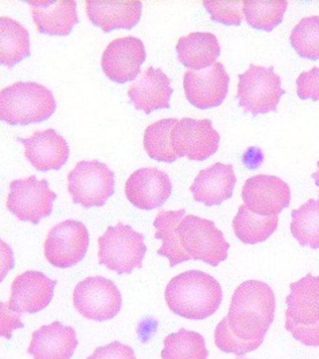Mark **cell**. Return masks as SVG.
Here are the masks:
<instances>
[{"instance_id":"obj_1","label":"cell","mask_w":319,"mask_h":359,"mask_svg":"<svg viewBox=\"0 0 319 359\" xmlns=\"http://www.w3.org/2000/svg\"><path fill=\"white\" fill-rule=\"evenodd\" d=\"M276 294L262 280L240 283L232 294L229 313L215 330V344L221 352L243 356L264 341L276 314Z\"/></svg>"},{"instance_id":"obj_2","label":"cell","mask_w":319,"mask_h":359,"mask_svg":"<svg viewBox=\"0 0 319 359\" xmlns=\"http://www.w3.org/2000/svg\"><path fill=\"white\" fill-rule=\"evenodd\" d=\"M155 237L161 241L158 255L170 268L189 260L217 266L228 258L229 244L214 222L186 215V210H161L154 220Z\"/></svg>"},{"instance_id":"obj_3","label":"cell","mask_w":319,"mask_h":359,"mask_svg":"<svg viewBox=\"0 0 319 359\" xmlns=\"http://www.w3.org/2000/svg\"><path fill=\"white\" fill-rule=\"evenodd\" d=\"M219 143L220 135L209 119L166 118L151 123L144 135L148 156L168 164L182 157L204 161L217 153Z\"/></svg>"},{"instance_id":"obj_4","label":"cell","mask_w":319,"mask_h":359,"mask_svg":"<svg viewBox=\"0 0 319 359\" xmlns=\"http://www.w3.org/2000/svg\"><path fill=\"white\" fill-rule=\"evenodd\" d=\"M164 297L168 307L176 316L201 321L217 313L223 291L212 275L192 269L173 277L165 289Z\"/></svg>"},{"instance_id":"obj_5","label":"cell","mask_w":319,"mask_h":359,"mask_svg":"<svg viewBox=\"0 0 319 359\" xmlns=\"http://www.w3.org/2000/svg\"><path fill=\"white\" fill-rule=\"evenodd\" d=\"M57 107L51 90L36 81H18L0 92V117L10 126L44 122L53 116Z\"/></svg>"},{"instance_id":"obj_6","label":"cell","mask_w":319,"mask_h":359,"mask_svg":"<svg viewBox=\"0 0 319 359\" xmlns=\"http://www.w3.org/2000/svg\"><path fill=\"white\" fill-rule=\"evenodd\" d=\"M285 299V330L306 346L319 347V276L309 273L291 283Z\"/></svg>"},{"instance_id":"obj_7","label":"cell","mask_w":319,"mask_h":359,"mask_svg":"<svg viewBox=\"0 0 319 359\" xmlns=\"http://www.w3.org/2000/svg\"><path fill=\"white\" fill-rule=\"evenodd\" d=\"M99 262L118 275L131 274L142 269L147 247L144 236L133 226L118 223L108 226L99 238Z\"/></svg>"},{"instance_id":"obj_8","label":"cell","mask_w":319,"mask_h":359,"mask_svg":"<svg viewBox=\"0 0 319 359\" xmlns=\"http://www.w3.org/2000/svg\"><path fill=\"white\" fill-rule=\"evenodd\" d=\"M285 91L280 76L273 67L251 65L239 74L237 100L240 108L254 116L277 111V107Z\"/></svg>"},{"instance_id":"obj_9","label":"cell","mask_w":319,"mask_h":359,"mask_svg":"<svg viewBox=\"0 0 319 359\" xmlns=\"http://www.w3.org/2000/svg\"><path fill=\"white\" fill-rule=\"evenodd\" d=\"M68 191L72 201L86 209L102 207L116 192V176L99 160H83L68 174Z\"/></svg>"},{"instance_id":"obj_10","label":"cell","mask_w":319,"mask_h":359,"mask_svg":"<svg viewBox=\"0 0 319 359\" xmlns=\"http://www.w3.org/2000/svg\"><path fill=\"white\" fill-rule=\"evenodd\" d=\"M57 198L48 181L32 175L11 182L6 206L18 220L39 224L51 215Z\"/></svg>"},{"instance_id":"obj_11","label":"cell","mask_w":319,"mask_h":359,"mask_svg":"<svg viewBox=\"0 0 319 359\" xmlns=\"http://www.w3.org/2000/svg\"><path fill=\"white\" fill-rule=\"evenodd\" d=\"M74 305L78 313L92 321L105 322L121 311V292L113 280L91 276L81 280L74 291Z\"/></svg>"},{"instance_id":"obj_12","label":"cell","mask_w":319,"mask_h":359,"mask_svg":"<svg viewBox=\"0 0 319 359\" xmlns=\"http://www.w3.org/2000/svg\"><path fill=\"white\" fill-rule=\"evenodd\" d=\"M89 246L88 227L68 219L53 226L44 243L46 260L55 268H72L86 257Z\"/></svg>"},{"instance_id":"obj_13","label":"cell","mask_w":319,"mask_h":359,"mask_svg":"<svg viewBox=\"0 0 319 359\" xmlns=\"http://www.w3.org/2000/svg\"><path fill=\"white\" fill-rule=\"evenodd\" d=\"M147 60V50L141 39L134 36L114 39L102 56V69L114 83L125 84L135 80Z\"/></svg>"},{"instance_id":"obj_14","label":"cell","mask_w":319,"mask_h":359,"mask_svg":"<svg viewBox=\"0 0 319 359\" xmlns=\"http://www.w3.org/2000/svg\"><path fill=\"white\" fill-rule=\"evenodd\" d=\"M242 198L243 205L252 212L274 217L290 206V188L279 177L259 174L246 180Z\"/></svg>"},{"instance_id":"obj_15","label":"cell","mask_w":319,"mask_h":359,"mask_svg":"<svg viewBox=\"0 0 319 359\" xmlns=\"http://www.w3.org/2000/svg\"><path fill=\"white\" fill-rule=\"evenodd\" d=\"M229 84V76L219 61L206 69H189L184 75L186 100L201 109L220 106L228 95Z\"/></svg>"},{"instance_id":"obj_16","label":"cell","mask_w":319,"mask_h":359,"mask_svg":"<svg viewBox=\"0 0 319 359\" xmlns=\"http://www.w3.org/2000/svg\"><path fill=\"white\" fill-rule=\"evenodd\" d=\"M128 201L140 210H152L163 206L172 193L169 175L158 168L134 171L125 182Z\"/></svg>"},{"instance_id":"obj_17","label":"cell","mask_w":319,"mask_h":359,"mask_svg":"<svg viewBox=\"0 0 319 359\" xmlns=\"http://www.w3.org/2000/svg\"><path fill=\"white\" fill-rule=\"evenodd\" d=\"M57 283L43 272L25 271L13 280L6 304L18 313H37L51 303Z\"/></svg>"},{"instance_id":"obj_18","label":"cell","mask_w":319,"mask_h":359,"mask_svg":"<svg viewBox=\"0 0 319 359\" xmlns=\"http://www.w3.org/2000/svg\"><path fill=\"white\" fill-rule=\"evenodd\" d=\"M22 143L27 161L41 172L60 170L71 154L65 137L53 128L36 131L32 136L22 140Z\"/></svg>"},{"instance_id":"obj_19","label":"cell","mask_w":319,"mask_h":359,"mask_svg":"<svg viewBox=\"0 0 319 359\" xmlns=\"http://www.w3.org/2000/svg\"><path fill=\"white\" fill-rule=\"evenodd\" d=\"M170 79L159 67L151 66L128 90V97L137 111L150 114L169 109L173 89Z\"/></svg>"},{"instance_id":"obj_20","label":"cell","mask_w":319,"mask_h":359,"mask_svg":"<svg viewBox=\"0 0 319 359\" xmlns=\"http://www.w3.org/2000/svg\"><path fill=\"white\" fill-rule=\"evenodd\" d=\"M236 181L233 165L215 163L198 172L190 191L195 201L217 206L231 198Z\"/></svg>"},{"instance_id":"obj_21","label":"cell","mask_w":319,"mask_h":359,"mask_svg":"<svg viewBox=\"0 0 319 359\" xmlns=\"http://www.w3.org/2000/svg\"><path fill=\"white\" fill-rule=\"evenodd\" d=\"M78 344L74 328L55 321L32 333L27 353L33 359H71Z\"/></svg>"},{"instance_id":"obj_22","label":"cell","mask_w":319,"mask_h":359,"mask_svg":"<svg viewBox=\"0 0 319 359\" xmlns=\"http://www.w3.org/2000/svg\"><path fill=\"white\" fill-rule=\"evenodd\" d=\"M86 15L89 21L102 28L103 32L114 30H131L141 21V1H86Z\"/></svg>"},{"instance_id":"obj_23","label":"cell","mask_w":319,"mask_h":359,"mask_svg":"<svg viewBox=\"0 0 319 359\" xmlns=\"http://www.w3.org/2000/svg\"><path fill=\"white\" fill-rule=\"evenodd\" d=\"M32 7L33 22L44 35L67 36L79 22L76 1H27Z\"/></svg>"},{"instance_id":"obj_24","label":"cell","mask_w":319,"mask_h":359,"mask_svg":"<svg viewBox=\"0 0 319 359\" xmlns=\"http://www.w3.org/2000/svg\"><path fill=\"white\" fill-rule=\"evenodd\" d=\"M176 53L182 65L198 72L217 63L221 53V47L214 34L192 32L178 39Z\"/></svg>"},{"instance_id":"obj_25","label":"cell","mask_w":319,"mask_h":359,"mask_svg":"<svg viewBox=\"0 0 319 359\" xmlns=\"http://www.w3.org/2000/svg\"><path fill=\"white\" fill-rule=\"evenodd\" d=\"M30 36L27 28L15 19L0 18V61L4 66L13 69L29 58Z\"/></svg>"},{"instance_id":"obj_26","label":"cell","mask_w":319,"mask_h":359,"mask_svg":"<svg viewBox=\"0 0 319 359\" xmlns=\"http://www.w3.org/2000/svg\"><path fill=\"white\" fill-rule=\"evenodd\" d=\"M278 222V216L257 215L243 204L232 220V227L238 240L254 245L268 240L276 231Z\"/></svg>"},{"instance_id":"obj_27","label":"cell","mask_w":319,"mask_h":359,"mask_svg":"<svg viewBox=\"0 0 319 359\" xmlns=\"http://www.w3.org/2000/svg\"><path fill=\"white\" fill-rule=\"evenodd\" d=\"M162 359H207L205 339L196 331L180 328L164 339Z\"/></svg>"},{"instance_id":"obj_28","label":"cell","mask_w":319,"mask_h":359,"mask_svg":"<svg viewBox=\"0 0 319 359\" xmlns=\"http://www.w3.org/2000/svg\"><path fill=\"white\" fill-rule=\"evenodd\" d=\"M290 231L299 245L319 248V199H309L292 210Z\"/></svg>"},{"instance_id":"obj_29","label":"cell","mask_w":319,"mask_h":359,"mask_svg":"<svg viewBox=\"0 0 319 359\" xmlns=\"http://www.w3.org/2000/svg\"><path fill=\"white\" fill-rule=\"evenodd\" d=\"M287 1H245L243 13L249 27L271 32L284 20Z\"/></svg>"},{"instance_id":"obj_30","label":"cell","mask_w":319,"mask_h":359,"mask_svg":"<svg viewBox=\"0 0 319 359\" xmlns=\"http://www.w3.org/2000/svg\"><path fill=\"white\" fill-rule=\"evenodd\" d=\"M290 41L301 58L319 60V15L302 18L291 30Z\"/></svg>"},{"instance_id":"obj_31","label":"cell","mask_w":319,"mask_h":359,"mask_svg":"<svg viewBox=\"0 0 319 359\" xmlns=\"http://www.w3.org/2000/svg\"><path fill=\"white\" fill-rule=\"evenodd\" d=\"M203 4L212 21L228 27L242 25L245 1H204Z\"/></svg>"},{"instance_id":"obj_32","label":"cell","mask_w":319,"mask_h":359,"mask_svg":"<svg viewBox=\"0 0 319 359\" xmlns=\"http://www.w3.org/2000/svg\"><path fill=\"white\" fill-rule=\"evenodd\" d=\"M297 94L302 100H319V67H315L299 75L296 81Z\"/></svg>"},{"instance_id":"obj_33","label":"cell","mask_w":319,"mask_h":359,"mask_svg":"<svg viewBox=\"0 0 319 359\" xmlns=\"http://www.w3.org/2000/svg\"><path fill=\"white\" fill-rule=\"evenodd\" d=\"M88 359H137L133 348L120 341L97 347Z\"/></svg>"},{"instance_id":"obj_34","label":"cell","mask_w":319,"mask_h":359,"mask_svg":"<svg viewBox=\"0 0 319 359\" xmlns=\"http://www.w3.org/2000/svg\"><path fill=\"white\" fill-rule=\"evenodd\" d=\"M2 311V337L6 339H12V332L18 328L24 327L21 323V313L11 310L6 303H1Z\"/></svg>"},{"instance_id":"obj_35","label":"cell","mask_w":319,"mask_h":359,"mask_svg":"<svg viewBox=\"0 0 319 359\" xmlns=\"http://www.w3.org/2000/svg\"><path fill=\"white\" fill-rule=\"evenodd\" d=\"M242 159L246 168H248L249 170H256L264 161V154H263L262 149L252 146V147L246 149L243 154Z\"/></svg>"},{"instance_id":"obj_36","label":"cell","mask_w":319,"mask_h":359,"mask_svg":"<svg viewBox=\"0 0 319 359\" xmlns=\"http://www.w3.org/2000/svg\"><path fill=\"white\" fill-rule=\"evenodd\" d=\"M312 178L315 181L316 187L319 188V161L318 162V170L315 173L312 174Z\"/></svg>"},{"instance_id":"obj_37","label":"cell","mask_w":319,"mask_h":359,"mask_svg":"<svg viewBox=\"0 0 319 359\" xmlns=\"http://www.w3.org/2000/svg\"><path fill=\"white\" fill-rule=\"evenodd\" d=\"M235 359H248V358H245V356H238V358H235Z\"/></svg>"}]
</instances>
